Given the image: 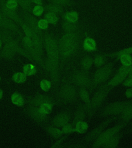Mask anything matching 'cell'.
Masks as SVG:
<instances>
[{
	"mask_svg": "<svg viewBox=\"0 0 132 148\" xmlns=\"http://www.w3.org/2000/svg\"><path fill=\"white\" fill-rule=\"evenodd\" d=\"M44 44L47 56L44 61V69L49 74L54 88L56 89L59 84L60 72L58 41L53 35L46 32L44 35Z\"/></svg>",
	"mask_w": 132,
	"mask_h": 148,
	"instance_id": "obj_1",
	"label": "cell"
},
{
	"mask_svg": "<svg viewBox=\"0 0 132 148\" xmlns=\"http://www.w3.org/2000/svg\"><path fill=\"white\" fill-rule=\"evenodd\" d=\"M81 38L80 29L75 32L64 33L57 41L60 55V71L65 64L77 53Z\"/></svg>",
	"mask_w": 132,
	"mask_h": 148,
	"instance_id": "obj_2",
	"label": "cell"
},
{
	"mask_svg": "<svg viewBox=\"0 0 132 148\" xmlns=\"http://www.w3.org/2000/svg\"><path fill=\"white\" fill-rule=\"evenodd\" d=\"M17 53H19L28 60L34 62L30 56L28 54L24 49L20 46L18 42L15 40L4 44V46L0 52V58L11 61L14 60Z\"/></svg>",
	"mask_w": 132,
	"mask_h": 148,
	"instance_id": "obj_3",
	"label": "cell"
},
{
	"mask_svg": "<svg viewBox=\"0 0 132 148\" xmlns=\"http://www.w3.org/2000/svg\"><path fill=\"white\" fill-rule=\"evenodd\" d=\"M70 82L79 88H85L91 94L93 91V78L89 73L83 70L75 69L70 76Z\"/></svg>",
	"mask_w": 132,
	"mask_h": 148,
	"instance_id": "obj_4",
	"label": "cell"
},
{
	"mask_svg": "<svg viewBox=\"0 0 132 148\" xmlns=\"http://www.w3.org/2000/svg\"><path fill=\"white\" fill-rule=\"evenodd\" d=\"M58 96L63 103L70 104L77 101L79 93L74 84L70 81H64L58 90Z\"/></svg>",
	"mask_w": 132,
	"mask_h": 148,
	"instance_id": "obj_5",
	"label": "cell"
},
{
	"mask_svg": "<svg viewBox=\"0 0 132 148\" xmlns=\"http://www.w3.org/2000/svg\"><path fill=\"white\" fill-rule=\"evenodd\" d=\"M115 62L106 63L96 70L93 78V90L104 84L110 78L114 71Z\"/></svg>",
	"mask_w": 132,
	"mask_h": 148,
	"instance_id": "obj_6",
	"label": "cell"
},
{
	"mask_svg": "<svg viewBox=\"0 0 132 148\" xmlns=\"http://www.w3.org/2000/svg\"><path fill=\"white\" fill-rule=\"evenodd\" d=\"M128 123H119L114 127L105 130L100 136L93 143L92 147L93 148H101L102 145L108 141L115 135L120 132L122 130L128 125Z\"/></svg>",
	"mask_w": 132,
	"mask_h": 148,
	"instance_id": "obj_7",
	"label": "cell"
},
{
	"mask_svg": "<svg viewBox=\"0 0 132 148\" xmlns=\"http://www.w3.org/2000/svg\"><path fill=\"white\" fill-rule=\"evenodd\" d=\"M132 104V99L128 101H116L107 105L102 110L100 114L102 117L119 116L125 110V109Z\"/></svg>",
	"mask_w": 132,
	"mask_h": 148,
	"instance_id": "obj_8",
	"label": "cell"
},
{
	"mask_svg": "<svg viewBox=\"0 0 132 148\" xmlns=\"http://www.w3.org/2000/svg\"><path fill=\"white\" fill-rule=\"evenodd\" d=\"M97 88V90L91 98L92 109L94 114L102 106L108 95L114 88L106 86L104 83Z\"/></svg>",
	"mask_w": 132,
	"mask_h": 148,
	"instance_id": "obj_9",
	"label": "cell"
},
{
	"mask_svg": "<svg viewBox=\"0 0 132 148\" xmlns=\"http://www.w3.org/2000/svg\"><path fill=\"white\" fill-rule=\"evenodd\" d=\"M117 119L118 116H111V117L102 121L96 127L93 128L90 132H89L88 134H86V136L84 137L85 141L88 143L93 142L109 125H111L113 122L117 120Z\"/></svg>",
	"mask_w": 132,
	"mask_h": 148,
	"instance_id": "obj_10",
	"label": "cell"
},
{
	"mask_svg": "<svg viewBox=\"0 0 132 148\" xmlns=\"http://www.w3.org/2000/svg\"><path fill=\"white\" fill-rule=\"evenodd\" d=\"M22 43L23 45V49L30 56L34 62L37 63L38 64L44 69V61L43 57L38 53L34 46L32 40L30 38L26 36L23 37L22 39Z\"/></svg>",
	"mask_w": 132,
	"mask_h": 148,
	"instance_id": "obj_11",
	"label": "cell"
},
{
	"mask_svg": "<svg viewBox=\"0 0 132 148\" xmlns=\"http://www.w3.org/2000/svg\"><path fill=\"white\" fill-rule=\"evenodd\" d=\"M26 114L39 125L46 124L49 120L48 115L44 113L38 106H28L24 110Z\"/></svg>",
	"mask_w": 132,
	"mask_h": 148,
	"instance_id": "obj_12",
	"label": "cell"
},
{
	"mask_svg": "<svg viewBox=\"0 0 132 148\" xmlns=\"http://www.w3.org/2000/svg\"><path fill=\"white\" fill-rule=\"evenodd\" d=\"M21 18L24 22L32 29V32L38 35L42 39L44 40V34L42 30H40L38 26L37 22L38 20L35 16H34L30 12H22Z\"/></svg>",
	"mask_w": 132,
	"mask_h": 148,
	"instance_id": "obj_13",
	"label": "cell"
},
{
	"mask_svg": "<svg viewBox=\"0 0 132 148\" xmlns=\"http://www.w3.org/2000/svg\"><path fill=\"white\" fill-rule=\"evenodd\" d=\"M45 103H51L55 105L56 101L53 97L40 93H37L34 97H29L26 100V103L28 106L38 107Z\"/></svg>",
	"mask_w": 132,
	"mask_h": 148,
	"instance_id": "obj_14",
	"label": "cell"
},
{
	"mask_svg": "<svg viewBox=\"0 0 132 148\" xmlns=\"http://www.w3.org/2000/svg\"><path fill=\"white\" fill-rule=\"evenodd\" d=\"M78 93L79 97L83 102L84 106L86 109L87 117L89 120H91L94 115V113L92 109L90 93L88 90L83 88H79Z\"/></svg>",
	"mask_w": 132,
	"mask_h": 148,
	"instance_id": "obj_15",
	"label": "cell"
},
{
	"mask_svg": "<svg viewBox=\"0 0 132 148\" xmlns=\"http://www.w3.org/2000/svg\"><path fill=\"white\" fill-rule=\"evenodd\" d=\"M0 27L12 32L14 34H16L20 37L22 36V33L18 25L12 20L5 16L0 10Z\"/></svg>",
	"mask_w": 132,
	"mask_h": 148,
	"instance_id": "obj_16",
	"label": "cell"
},
{
	"mask_svg": "<svg viewBox=\"0 0 132 148\" xmlns=\"http://www.w3.org/2000/svg\"><path fill=\"white\" fill-rule=\"evenodd\" d=\"M72 117L71 113L69 111H63L54 117L51 120V125L57 127H63L70 123Z\"/></svg>",
	"mask_w": 132,
	"mask_h": 148,
	"instance_id": "obj_17",
	"label": "cell"
},
{
	"mask_svg": "<svg viewBox=\"0 0 132 148\" xmlns=\"http://www.w3.org/2000/svg\"><path fill=\"white\" fill-rule=\"evenodd\" d=\"M6 0H0V10L5 16L7 17V18L12 20L15 23H17L18 25L20 26L22 23H24V21L22 19L21 16H19L16 12L12 10L11 9L7 8L6 6Z\"/></svg>",
	"mask_w": 132,
	"mask_h": 148,
	"instance_id": "obj_18",
	"label": "cell"
},
{
	"mask_svg": "<svg viewBox=\"0 0 132 148\" xmlns=\"http://www.w3.org/2000/svg\"><path fill=\"white\" fill-rule=\"evenodd\" d=\"M87 117L86 109L83 103H79L77 106L74 113V116L72 120V124L73 126L77 122L80 121H84Z\"/></svg>",
	"mask_w": 132,
	"mask_h": 148,
	"instance_id": "obj_19",
	"label": "cell"
},
{
	"mask_svg": "<svg viewBox=\"0 0 132 148\" xmlns=\"http://www.w3.org/2000/svg\"><path fill=\"white\" fill-rule=\"evenodd\" d=\"M123 133L122 132H119L117 134L115 135L111 138L109 139L108 141L102 145L101 148H116L118 146L121 140L123 137Z\"/></svg>",
	"mask_w": 132,
	"mask_h": 148,
	"instance_id": "obj_20",
	"label": "cell"
},
{
	"mask_svg": "<svg viewBox=\"0 0 132 148\" xmlns=\"http://www.w3.org/2000/svg\"><path fill=\"white\" fill-rule=\"evenodd\" d=\"M84 50L87 52L91 53L97 51V44L95 39L87 36L83 42Z\"/></svg>",
	"mask_w": 132,
	"mask_h": 148,
	"instance_id": "obj_21",
	"label": "cell"
},
{
	"mask_svg": "<svg viewBox=\"0 0 132 148\" xmlns=\"http://www.w3.org/2000/svg\"><path fill=\"white\" fill-rule=\"evenodd\" d=\"M30 39L32 40L34 46L38 52V53L43 57L44 56L43 48L44 46V40L42 39L38 35L35 33H34V34Z\"/></svg>",
	"mask_w": 132,
	"mask_h": 148,
	"instance_id": "obj_22",
	"label": "cell"
},
{
	"mask_svg": "<svg viewBox=\"0 0 132 148\" xmlns=\"http://www.w3.org/2000/svg\"><path fill=\"white\" fill-rule=\"evenodd\" d=\"M44 129L49 135L54 139H57L64 135L62 130L59 127H56L53 125H48L44 127Z\"/></svg>",
	"mask_w": 132,
	"mask_h": 148,
	"instance_id": "obj_23",
	"label": "cell"
},
{
	"mask_svg": "<svg viewBox=\"0 0 132 148\" xmlns=\"http://www.w3.org/2000/svg\"><path fill=\"white\" fill-rule=\"evenodd\" d=\"M117 120L119 123H129L132 120V104L127 107L120 115L118 116Z\"/></svg>",
	"mask_w": 132,
	"mask_h": 148,
	"instance_id": "obj_24",
	"label": "cell"
},
{
	"mask_svg": "<svg viewBox=\"0 0 132 148\" xmlns=\"http://www.w3.org/2000/svg\"><path fill=\"white\" fill-rule=\"evenodd\" d=\"M81 69L84 72L89 73L93 65V58L91 56H86L81 60Z\"/></svg>",
	"mask_w": 132,
	"mask_h": 148,
	"instance_id": "obj_25",
	"label": "cell"
},
{
	"mask_svg": "<svg viewBox=\"0 0 132 148\" xmlns=\"http://www.w3.org/2000/svg\"><path fill=\"white\" fill-rule=\"evenodd\" d=\"M62 18L64 21L70 23H77L79 20V12L75 10L66 12L62 14Z\"/></svg>",
	"mask_w": 132,
	"mask_h": 148,
	"instance_id": "obj_26",
	"label": "cell"
},
{
	"mask_svg": "<svg viewBox=\"0 0 132 148\" xmlns=\"http://www.w3.org/2000/svg\"><path fill=\"white\" fill-rule=\"evenodd\" d=\"M45 11L47 12H52L57 15H62L64 13L63 6L51 3L44 6Z\"/></svg>",
	"mask_w": 132,
	"mask_h": 148,
	"instance_id": "obj_27",
	"label": "cell"
},
{
	"mask_svg": "<svg viewBox=\"0 0 132 148\" xmlns=\"http://www.w3.org/2000/svg\"><path fill=\"white\" fill-rule=\"evenodd\" d=\"M62 29L65 33H70L77 32L81 29V26L79 23H72L64 21L62 23Z\"/></svg>",
	"mask_w": 132,
	"mask_h": 148,
	"instance_id": "obj_28",
	"label": "cell"
},
{
	"mask_svg": "<svg viewBox=\"0 0 132 148\" xmlns=\"http://www.w3.org/2000/svg\"><path fill=\"white\" fill-rule=\"evenodd\" d=\"M107 58H116L117 59L121 56L124 55H132V46L110 53H104Z\"/></svg>",
	"mask_w": 132,
	"mask_h": 148,
	"instance_id": "obj_29",
	"label": "cell"
},
{
	"mask_svg": "<svg viewBox=\"0 0 132 148\" xmlns=\"http://www.w3.org/2000/svg\"><path fill=\"white\" fill-rule=\"evenodd\" d=\"M89 129L88 123L84 121H79L74 126V133L79 134H84L87 132Z\"/></svg>",
	"mask_w": 132,
	"mask_h": 148,
	"instance_id": "obj_30",
	"label": "cell"
},
{
	"mask_svg": "<svg viewBox=\"0 0 132 148\" xmlns=\"http://www.w3.org/2000/svg\"><path fill=\"white\" fill-rule=\"evenodd\" d=\"M107 57L104 53H100L95 56L93 58V65L96 68L102 67L107 63Z\"/></svg>",
	"mask_w": 132,
	"mask_h": 148,
	"instance_id": "obj_31",
	"label": "cell"
},
{
	"mask_svg": "<svg viewBox=\"0 0 132 148\" xmlns=\"http://www.w3.org/2000/svg\"><path fill=\"white\" fill-rule=\"evenodd\" d=\"M11 101L13 104L20 107L23 106L26 102L23 96L18 92H14L12 94Z\"/></svg>",
	"mask_w": 132,
	"mask_h": 148,
	"instance_id": "obj_32",
	"label": "cell"
},
{
	"mask_svg": "<svg viewBox=\"0 0 132 148\" xmlns=\"http://www.w3.org/2000/svg\"><path fill=\"white\" fill-rule=\"evenodd\" d=\"M23 71L26 76H31L36 74L37 70L34 65L28 63L23 66Z\"/></svg>",
	"mask_w": 132,
	"mask_h": 148,
	"instance_id": "obj_33",
	"label": "cell"
},
{
	"mask_svg": "<svg viewBox=\"0 0 132 148\" xmlns=\"http://www.w3.org/2000/svg\"><path fill=\"white\" fill-rule=\"evenodd\" d=\"M19 6H20L24 12H32V3L30 0H17Z\"/></svg>",
	"mask_w": 132,
	"mask_h": 148,
	"instance_id": "obj_34",
	"label": "cell"
},
{
	"mask_svg": "<svg viewBox=\"0 0 132 148\" xmlns=\"http://www.w3.org/2000/svg\"><path fill=\"white\" fill-rule=\"evenodd\" d=\"M52 3L59 5L62 6L73 7L77 5V3L73 0H49Z\"/></svg>",
	"mask_w": 132,
	"mask_h": 148,
	"instance_id": "obj_35",
	"label": "cell"
},
{
	"mask_svg": "<svg viewBox=\"0 0 132 148\" xmlns=\"http://www.w3.org/2000/svg\"><path fill=\"white\" fill-rule=\"evenodd\" d=\"M44 18H46L48 21L49 24H51L53 25H57L59 21L58 15L52 12H46V14H44Z\"/></svg>",
	"mask_w": 132,
	"mask_h": 148,
	"instance_id": "obj_36",
	"label": "cell"
},
{
	"mask_svg": "<svg viewBox=\"0 0 132 148\" xmlns=\"http://www.w3.org/2000/svg\"><path fill=\"white\" fill-rule=\"evenodd\" d=\"M120 61L122 65L124 66H129L132 63V56L131 55H124L121 56L115 61Z\"/></svg>",
	"mask_w": 132,
	"mask_h": 148,
	"instance_id": "obj_37",
	"label": "cell"
},
{
	"mask_svg": "<svg viewBox=\"0 0 132 148\" xmlns=\"http://www.w3.org/2000/svg\"><path fill=\"white\" fill-rule=\"evenodd\" d=\"M12 80L17 83H23L26 80V76L23 73L18 72L13 75L12 77Z\"/></svg>",
	"mask_w": 132,
	"mask_h": 148,
	"instance_id": "obj_38",
	"label": "cell"
},
{
	"mask_svg": "<svg viewBox=\"0 0 132 148\" xmlns=\"http://www.w3.org/2000/svg\"><path fill=\"white\" fill-rule=\"evenodd\" d=\"M54 106H55V104L51 103H45L41 104L40 106H39V108L40 110L44 113L48 115L52 113Z\"/></svg>",
	"mask_w": 132,
	"mask_h": 148,
	"instance_id": "obj_39",
	"label": "cell"
},
{
	"mask_svg": "<svg viewBox=\"0 0 132 148\" xmlns=\"http://www.w3.org/2000/svg\"><path fill=\"white\" fill-rule=\"evenodd\" d=\"M44 11L45 10L43 5H36L34 7H32L31 14L34 16L40 17L44 13Z\"/></svg>",
	"mask_w": 132,
	"mask_h": 148,
	"instance_id": "obj_40",
	"label": "cell"
},
{
	"mask_svg": "<svg viewBox=\"0 0 132 148\" xmlns=\"http://www.w3.org/2000/svg\"><path fill=\"white\" fill-rule=\"evenodd\" d=\"M62 131L64 135H70L74 133V126L72 123H68L62 127Z\"/></svg>",
	"mask_w": 132,
	"mask_h": 148,
	"instance_id": "obj_41",
	"label": "cell"
},
{
	"mask_svg": "<svg viewBox=\"0 0 132 148\" xmlns=\"http://www.w3.org/2000/svg\"><path fill=\"white\" fill-rule=\"evenodd\" d=\"M52 86L51 81L46 79H43L40 82V86L42 90L44 92H48Z\"/></svg>",
	"mask_w": 132,
	"mask_h": 148,
	"instance_id": "obj_42",
	"label": "cell"
},
{
	"mask_svg": "<svg viewBox=\"0 0 132 148\" xmlns=\"http://www.w3.org/2000/svg\"><path fill=\"white\" fill-rule=\"evenodd\" d=\"M69 135H64L63 136L59 138L56 139L55 142L51 146V148H62L63 146H62L63 143L66 140Z\"/></svg>",
	"mask_w": 132,
	"mask_h": 148,
	"instance_id": "obj_43",
	"label": "cell"
},
{
	"mask_svg": "<svg viewBox=\"0 0 132 148\" xmlns=\"http://www.w3.org/2000/svg\"><path fill=\"white\" fill-rule=\"evenodd\" d=\"M6 6L8 8L16 12L18 8L19 4L17 0H6Z\"/></svg>",
	"mask_w": 132,
	"mask_h": 148,
	"instance_id": "obj_44",
	"label": "cell"
},
{
	"mask_svg": "<svg viewBox=\"0 0 132 148\" xmlns=\"http://www.w3.org/2000/svg\"><path fill=\"white\" fill-rule=\"evenodd\" d=\"M20 26L22 28V30L23 31V33L25 35V36L31 38L34 33L32 32V29H30V27L24 22L22 23Z\"/></svg>",
	"mask_w": 132,
	"mask_h": 148,
	"instance_id": "obj_45",
	"label": "cell"
},
{
	"mask_svg": "<svg viewBox=\"0 0 132 148\" xmlns=\"http://www.w3.org/2000/svg\"><path fill=\"white\" fill-rule=\"evenodd\" d=\"M38 26L40 30H46L49 27V23L46 18H41L37 22Z\"/></svg>",
	"mask_w": 132,
	"mask_h": 148,
	"instance_id": "obj_46",
	"label": "cell"
},
{
	"mask_svg": "<svg viewBox=\"0 0 132 148\" xmlns=\"http://www.w3.org/2000/svg\"><path fill=\"white\" fill-rule=\"evenodd\" d=\"M121 84L126 88H132V78H126Z\"/></svg>",
	"mask_w": 132,
	"mask_h": 148,
	"instance_id": "obj_47",
	"label": "cell"
},
{
	"mask_svg": "<svg viewBox=\"0 0 132 148\" xmlns=\"http://www.w3.org/2000/svg\"><path fill=\"white\" fill-rule=\"evenodd\" d=\"M124 95L128 99L132 98V88H128V89L125 90Z\"/></svg>",
	"mask_w": 132,
	"mask_h": 148,
	"instance_id": "obj_48",
	"label": "cell"
},
{
	"mask_svg": "<svg viewBox=\"0 0 132 148\" xmlns=\"http://www.w3.org/2000/svg\"><path fill=\"white\" fill-rule=\"evenodd\" d=\"M32 3L35 4L36 5H43V1L42 0H30Z\"/></svg>",
	"mask_w": 132,
	"mask_h": 148,
	"instance_id": "obj_49",
	"label": "cell"
},
{
	"mask_svg": "<svg viewBox=\"0 0 132 148\" xmlns=\"http://www.w3.org/2000/svg\"><path fill=\"white\" fill-rule=\"evenodd\" d=\"M3 96V91L2 89L0 88V99L2 98Z\"/></svg>",
	"mask_w": 132,
	"mask_h": 148,
	"instance_id": "obj_50",
	"label": "cell"
},
{
	"mask_svg": "<svg viewBox=\"0 0 132 148\" xmlns=\"http://www.w3.org/2000/svg\"><path fill=\"white\" fill-rule=\"evenodd\" d=\"M127 78H132V71L130 72V74H129V75H128V77Z\"/></svg>",
	"mask_w": 132,
	"mask_h": 148,
	"instance_id": "obj_51",
	"label": "cell"
},
{
	"mask_svg": "<svg viewBox=\"0 0 132 148\" xmlns=\"http://www.w3.org/2000/svg\"><path fill=\"white\" fill-rule=\"evenodd\" d=\"M2 43L3 42L2 41V40L0 39V49H1V48H2Z\"/></svg>",
	"mask_w": 132,
	"mask_h": 148,
	"instance_id": "obj_52",
	"label": "cell"
},
{
	"mask_svg": "<svg viewBox=\"0 0 132 148\" xmlns=\"http://www.w3.org/2000/svg\"><path fill=\"white\" fill-rule=\"evenodd\" d=\"M128 133H131V132H132V127L130 128V129L128 130Z\"/></svg>",
	"mask_w": 132,
	"mask_h": 148,
	"instance_id": "obj_53",
	"label": "cell"
},
{
	"mask_svg": "<svg viewBox=\"0 0 132 148\" xmlns=\"http://www.w3.org/2000/svg\"><path fill=\"white\" fill-rule=\"evenodd\" d=\"M0 81H1V77H0Z\"/></svg>",
	"mask_w": 132,
	"mask_h": 148,
	"instance_id": "obj_54",
	"label": "cell"
},
{
	"mask_svg": "<svg viewBox=\"0 0 132 148\" xmlns=\"http://www.w3.org/2000/svg\"><path fill=\"white\" fill-rule=\"evenodd\" d=\"M47 1H49V0H47Z\"/></svg>",
	"mask_w": 132,
	"mask_h": 148,
	"instance_id": "obj_55",
	"label": "cell"
}]
</instances>
